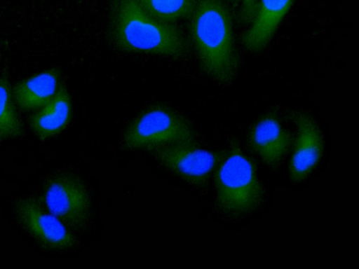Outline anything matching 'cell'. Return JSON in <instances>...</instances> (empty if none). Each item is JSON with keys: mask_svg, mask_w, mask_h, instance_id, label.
<instances>
[{"mask_svg": "<svg viewBox=\"0 0 359 269\" xmlns=\"http://www.w3.org/2000/svg\"><path fill=\"white\" fill-rule=\"evenodd\" d=\"M226 0H196L189 37L203 72L219 85L232 84L239 69L233 15Z\"/></svg>", "mask_w": 359, "mask_h": 269, "instance_id": "obj_1", "label": "cell"}, {"mask_svg": "<svg viewBox=\"0 0 359 269\" xmlns=\"http://www.w3.org/2000/svg\"><path fill=\"white\" fill-rule=\"evenodd\" d=\"M109 36L118 51L180 59L189 54L187 39L170 23L147 13L137 0H114Z\"/></svg>", "mask_w": 359, "mask_h": 269, "instance_id": "obj_2", "label": "cell"}, {"mask_svg": "<svg viewBox=\"0 0 359 269\" xmlns=\"http://www.w3.org/2000/svg\"><path fill=\"white\" fill-rule=\"evenodd\" d=\"M216 205L223 215L244 217L262 207L264 192L250 158L233 146L225 154L215 177Z\"/></svg>", "mask_w": 359, "mask_h": 269, "instance_id": "obj_3", "label": "cell"}, {"mask_svg": "<svg viewBox=\"0 0 359 269\" xmlns=\"http://www.w3.org/2000/svg\"><path fill=\"white\" fill-rule=\"evenodd\" d=\"M191 125L173 109L155 105L144 109L128 125L122 137L126 151H151L169 145L194 141Z\"/></svg>", "mask_w": 359, "mask_h": 269, "instance_id": "obj_4", "label": "cell"}, {"mask_svg": "<svg viewBox=\"0 0 359 269\" xmlns=\"http://www.w3.org/2000/svg\"><path fill=\"white\" fill-rule=\"evenodd\" d=\"M42 195L45 207L69 229L83 231L91 221V197L75 174H55L45 184Z\"/></svg>", "mask_w": 359, "mask_h": 269, "instance_id": "obj_5", "label": "cell"}, {"mask_svg": "<svg viewBox=\"0 0 359 269\" xmlns=\"http://www.w3.org/2000/svg\"><path fill=\"white\" fill-rule=\"evenodd\" d=\"M15 213L25 231L48 250L63 251L74 247L75 238L69 229L36 199H19Z\"/></svg>", "mask_w": 359, "mask_h": 269, "instance_id": "obj_6", "label": "cell"}, {"mask_svg": "<svg viewBox=\"0 0 359 269\" xmlns=\"http://www.w3.org/2000/svg\"><path fill=\"white\" fill-rule=\"evenodd\" d=\"M152 153L161 167L195 186L208 181L217 164L216 156L197 146L194 141L158 148Z\"/></svg>", "mask_w": 359, "mask_h": 269, "instance_id": "obj_7", "label": "cell"}, {"mask_svg": "<svg viewBox=\"0 0 359 269\" xmlns=\"http://www.w3.org/2000/svg\"><path fill=\"white\" fill-rule=\"evenodd\" d=\"M297 137L289 164V177L294 183H302L320 163L324 151L323 133L314 118L300 112L293 115Z\"/></svg>", "mask_w": 359, "mask_h": 269, "instance_id": "obj_8", "label": "cell"}, {"mask_svg": "<svg viewBox=\"0 0 359 269\" xmlns=\"http://www.w3.org/2000/svg\"><path fill=\"white\" fill-rule=\"evenodd\" d=\"M249 144L268 167L277 169L283 161L292 138L280 119L273 113L262 116L254 124L248 137Z\"/></svg>", "mask_w": 359, "mask_h": 269, "instance_id": "obj_9", "label": "cell"}, {"mask_svg": "<svg viewBox=\"0 0 359 269\" xmlns=\"http://www.w3.org/2000/svg\"><path fill=\"white\" fill-rule=\"evenodd\" d=\"M294 0H257L251 25L243 43L248 51L258 53L271 41Z\"/></svg>", "mask_w": 359, "mask_h": 269, "instance_id": "obj_10", "label": "cell"}, {"mask_svg": "<svg viewBox=\"0 0 359 269\" xmlns=\"http://www.w3.org/2000/svg\"><path fill=\"white\" fill-rule=\"evenodd\" d=\"M72 98L67 89L61 85L54 97L42 107L36 109L29 119L34 133L45 141L61 133L71 121Z\"/></svg>", "mask_w": 359, "mask_h": 269, "instance_id": "obj_11", "label": "cell"}, {"mask_svg": "<svg viewBox=\"0 0 359 269\" xmlns=\"http://www.w3.org/2000/svg\"><path fill=\"white\" fill-rule=\"evenodd\" d=\"M61 85V73L52 68L18 82L13 94L17 106L24 111H34L48 103Z\"/></svg>", "mask_w": 359, "mask_h": 269, "instance_id": "obj_12", "label": "cell"}, {"mask_svg": "<svg viewBox=\"0 0 359 269\" xmlns=\"http://www.w3.org/2000/svg\"><path fill=\"white\" fill-rule=\"evenodd\" d=\"M24 134V125L20 118L13 88L8 78H0V142L20 137Z\"/></svg>", "mask_w": 359, "mask_h": 269, "instance_id": "obj_13", "label": "cell"}, {"mask_svg": "<svg viewBox=\"0 0 359 269\" xmlns=\"http://www.w3.org/2000/svg\"><path fill=\"white\" fill-rule=\"evenodd\" d=\"M147 13L170 23L191 16L196 0H137Z\"/></svg>", "mask_w": 359, "mask_h": 269, "instance_id": "obj_14", "label": "cell"}, {"mask_svg": "<svg viewBox=\"0 0 359 269\" xmlns=\"http://www.w3.org/2000/svg\"><path fill=\"white\" fill-rule=\"evenodd\" d=\"M257 0H241V17L244 23H250L253 18Z\"/></svg>", "mask_w": 359, "mask_h": 269, "instance_id": "obj_15", "label": "cell"}, {"mask_svg": "<svg viewBox=\"0 0 359 269\" xmlns=\"http://www.w3.org/2000/svg\"><path fill=\"white\" fill-rule=\"evenodd\" d=\"M227 3H231L234 6H238L239 4H241V0H226Z\"/></svg>", "mask_w": 359, "mask_h": 269, "instance_id": "obj_16", "label": "cell"}]
</instances>
